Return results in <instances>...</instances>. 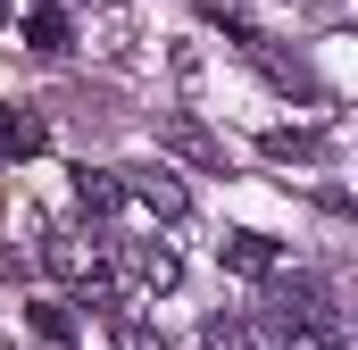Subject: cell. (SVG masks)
I'll return each mask as SVG.
<instances>
[{
    "instance_id": "obj_1",
    "label": "cell",
    "mask_w": 358,
    "mask_h": 350,
    "mask_svg": "<svg viewBox=\"0 0 358 350\" xmlns=\"http://www.w3.org/2000/svg\"><path fill=\"white\" fill-rule=\"evenodd\" d=\"M42 267H50L59 284H76V292H92L100 309H117V275H108V251H100V242H84V234H67V225H50V234H42Z\"/></svg>"
},
{
    "instance_id": "obj_2",
    "label": "cell",
    "mask_w": 358,
    "mask_h": 350,
    "mask_svg": "<svg viewBox=\"0 0 358 350\" xmlns=\"http://www.w3.org/2000/svg\"><path fill=\"white\" fill-rule=\"evenodd\" d=\"M117 275H125L134 292H176L183 259L167 251V242H117Z\"/></svg>"
},
{
    "instance_id": "obj_3",
    "label": "cell",
    "mask_w": 358,
    "mask_h": 350,
    "mask_svg": "<svg viewBox=\"0 0 358 350\" xmlns=\"http://www.w3.org/2000/svg\"><path fill=\"white\" fill-rule=\"evenodd\" d=\"M117 183H125V200H142V209H159L167 225H176V217H192V192H183V183H176L167 167H117Z\"/></svg>"
},
{
    "instance_id": "obj_4",
    "label": "cell",
    "mask_w": 358,
    "mask_h": 350,
    "mask_svg": "<svg viewBox=\"0 0 358 350\" xmlns=\"http://www.w3.org/2000/svg\"><path fill=\"white\" fill-rule=\"evenodd\" d=\"M159 142H167V150H176V159H192V167H225V142H217V134H208V125H200V117H167V125H159Z\"/></svg>"
},
{
    "instance_id": "obj_5",
    "label": "cell",
    "mask_w": 358,
    "mask_h": 350,
    "mask_svg": "<svg viewBox=\"0 0 358 350\" xmlns=\"http://www.w3.org/2000/svg\"><path fill=\"white\" fill-rule=\"evenodd\" d=\"M76 200H84L92 217H117V209H125V183H117V167H76Z\"/></svg>"
},
{
    "instance_id": "obj_6",
    "label": "cell",
    "mask_w": 358,
    "mask_h": 350,
    "mask_svg": "<svg viewBox=\"0 0 358 350\" xmlns=\"http://www.w3.org/2000/svg\"><path fill=\"white\" fill-rule=\"evenodd\" d=\"M25 42H34L42 59H59V50H67V8H50V0H34V17H25Z\"/></svg>"
},
{
    "instance_id": "obj_7",
    "label": "cell",
    "mask_w": 358,
    "mask_h": 350,
    "mask_svg": "<svg viewBox=\"0 0 358 350\" xmlns=\"http://www.w3.org/2000/svg\"><path fill=\"white\" fill-rule=\"evenodd\" d=\"M225 267H242V275H275V242H267V234H225Z\"/></svg>"
},
{
    "instance_id": "obj_8",
    "label": "cell",
    "mask_w": 358,
    "mask_h": 350,
    "mask_svg": "<svg viewBox=\"0 0 358 350\" xmlns=\"http://www.w3.org/2000/svg\"><path fill=\"white\" fill-rule=\"evenodd\" d=\"M34 334L50 350H67V309H59V300H34Z\"/></svg>"
},
{
    "instance_id": "obj_9",
    "label": "cell",
    "mask_w": 358,
    "mask_h": 350,
    "mask_svg": "<svg viewBox=\"0 0 358 350\" xmlns=\"http://www.w3.org/2000/svg\"><path fill=\"white\" fill-rule=\"evenodd\" d=\"M200 350H250V334H242L234 317H208V334H200Z\"/></svg>"
},
{
    "instance_id": "obj_10",
    "label": "cell",
    "mask_w": 358,
    "mask_h": 350,
    "mask_svg": "<svg viewBox=\"0 0 358 350\" xmlns=\"http://www.w3.org/2000/svg\"><path fill=\"white\" fill-rule=\"evenodd\" d=\"M117 350H167V342H159L142 317H125V309H117Z\"/></svg>"
},
{
    "instance_id": "obj_11",
    "label": "cell",
    "mask_w": 358,
    "mask_h": 350,
    "mask_svg": "<svg viewBox=\"0 0 358 350\" xmlns=\"http://www.w3.org/2000/svg\"><path fill=\"white\" fill-rule=\"evenodd\" d=\"M267 150H275V159H317L325 142H317V134H267Z\"/></svg>"
},
{
    "instance_id": "obj_12",
    "label": "cell",
    "mask_w": 358,
    "mask_h": 350,
    "mask_svg": "<svg viewBox=\"0 0 358 350\" xmlns=\"http://www.w3.org/2000/svg\"><path fill=\"white\" fill-rule=\"evenodd\" d=\"M8 17H17V0H0V25H8Z\"/></svg>"
}]
</instances>
